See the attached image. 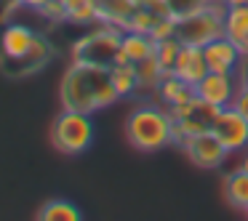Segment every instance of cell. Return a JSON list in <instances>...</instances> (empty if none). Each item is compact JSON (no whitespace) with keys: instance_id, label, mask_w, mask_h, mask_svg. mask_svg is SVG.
<instances>
[{"instance_id":"10","label":"cell","mask_w":248,"mask_h":221,"mask_svg":"<svg viewBox=\"0 0 248 221\" xmlns=\"http://www.w3.org/2000/svg\"><path fill=\"white\" fill-rule=\"evenodd\" d=\"M35 40H38V32H35L32 27L19 24V22L6 24L3 32H0V56H3V67L22 61L24 56L32 51Z\"/></svg>"},{"instance_id":"26","label":"cell","mask_w":248,"mask_h":221,"mask_svg":"<svg viewBox=\"0 0 248 221\" xmlns=\"http://www.w3.org/2000/svg\"><path fill=\"white\" fill-rule=\"evenodd\" d=\"M16 3H19V6H24V8H32V11H40L48 0H16Z\"/></svg>"},{"instance_id":"29","label":"cell","mask_w":248,"mask_h":221,"mask_svg":"<svg viewBox=\"0 0 248 221\" xmlns=\"http://www.w3.org/2000/svg\"><path fill=\"white\" fill-rule=\"evenodd\" d=\"M237 45H240V54H243V59H248V35H246V38H243Z\"/></svg>"},{"instance_id":"9","label":"cell","mask_w":248,"mask_h":221,"mask_svg":"<svg viewBox=\"0 0 248 221\" xmlns=\"http://www.w3.org/2000/svg\"><path fill=\"white\" fill-rule=\"evenodd\" d=\"M237 88H240V80L232 72H208L203 80L195 83V96L203 99L205 104L221 109L230 107L237 96Z\"/></svg>"},{"instance_id":"2","label":"cell","mask_w":248,"mask_h":221,"mask_svg":"<svg viewBox=\"0 0 248 221\" xmlns=\"http://www.w3.org/2000/svg\"><path fill=\"white\" fill-rule=\"evenodd\" d=\"M125 139L139 152H160L173 144V118L163 104H139L125 120Z\"/></svg>"},{"instance_id":"4","label":"cell","mask_w":248,"mask_h":221,"mask_svg":"<svg viewBox=\"0 0 248 221\" xmlns=\"http://www.w3.org/2000/svg\"><path fill=\"white\" fill-rule=\"evenodd\" d=\"M51 144L62 155H83L93 144V120L86 112L62 109L51 125Z\"/></svg>"},{"instance_id":"30","label":"cell","mask_w":248,"mask_h":221,"mask_svg":"<svg viewBox=\"0 0 248 221\" xmlns=\"http://www.w3.org/2000/svg\"><path fill=\"white\" fill-rule=\"evenodd\" d=\"M224 6H243V3H248V0H221Z\"/></svg>"},{"instance_id":"20","label":"cell","mask_w":248,"mask_h":221,"mask_svg":"<svg viewBox=\"0 0 248 221\" xmlns=\"http://www.w3.org/2000/svg\"><path fill=\"white\" fill-rule=\"evenodd\" d=\"M224 35L235 43H240L248 35V3L243 6H227L224 11Z\"/></svg>"},{"instance_id":"27","label":"cell","mask_w":248,"mask_h":221,"mask_svg":"<svg viewBox=\"0 0 248 221\" xmlns=\"http://www.w3.org/2000/svg\"><path fill=\"white\" fill-rule=\"evenodd\" d=\"M237 80H240L243 88H248V59H243L240 70H237Z\"/></svg>"},{"instance_id":"19","label":"cell","mask_w":248,"mask_h":221,"mask_svg":"<svg viewBox=\"0 0 248 221\" xmlns=\"http://www.w3.org/2000/svg\"><path fill=\"white\" fill-rule=\"evenodd\" d=\"M40 221H80L83 210L70 200H48L43 208L38 210Z\"/></svg>"},{"instance_id":"12","label":"cell","mask_w":248,"mask_h":221,"mask_svg":"<svg viewBox=\"0 0 248 221\" xmlns=\"http://www.w3.org/2000/svg\"><path fill=\"white\" fill-rule=\"evenodd\" d=\"M173 75L182 77L184 83L195 88V83L203 80L208 75V64H205V56H203V48L198 45H184L182 43V51L176 56V64H173Z\"/></svg>"},{"instance_id":"28","label":"cell","mask_w":248,"mask_h":221,"mask_svg":"<svg viewBox=\"0 0 248 221\" xmlns=\"http://www.w3.org/2000/svg\"><path fill=\"white\" fill-rule=\"evenodd\" d=\"M237 168L248 173V147H246V149H243V155H240V165H237Z\"/></svg>"},{"instance_id":"24","label":"cell","mask_w":248,"mask_h":221,"mask_svg":"<svg viewBox=\"0 0 248 221\" xmlns=\"http://www.w3.org/2000/svg\"><path fill=\"white\" fill-rule=\"evenodd\" d=\"M232 107L248 118V88H243V86L237 88V96H235V102H232Z\"/></svg>"},{"instance_id":"25","label":"cell","mask_w":248,"mask_h":221,"mask_svg":"<svg viewBox=\"0 0 248 221\" xmlns=\"http://www.w3.org/2000/svg\"><path fill=\"white\" fill-rule=\"evenodd\" d=\"M205 3H211V0H171L173 11H187V8H195V6H205Z\"/></svg>"},{"instance_id":"14","label":"cell","mask_w":248,"mask_h":221,"mask_svg":"<svg viewBox=\"0 0 248 221\" xmlns=\"http://www.w3.org/2000/svg\"><path fill=\"white\" fill-rule=\"evenodd\" d=\"M152 54H155V40H152L150 35L125 29L123 43H120V54L115 61H134V64H139L141 59H147V56H152Z\"/></svg>"},{"instance_id":"6","label":"cell","mask_w":248,"mask_h":221,"mask_svg":"<svg viewBox=\"0 0 248 221\" xmlns=\"http://www.w3.org/2000/svg\"><path fill=\"white\" fill-rule=\"evenodd\" d=\"M168 112H171V118H173V144H179V141L187 139V136L211 131L216 107H211L203 99L192 96V99H187V102L176 104V107H168Z\"/></svg>"},{"instance_id":"8","label":"cell","mask_w":248,"mask_h":221,"mask_svg":"<svg viewBox=\"0 0 248 221\" xmlns=\"http://www.w3.org/2000/svg\"><path fill=\"white\" fill-rule=\"evenodd\" d=\"M179 149L187 155V160L198 168H219L221 162L227 160L230 152L224 149L219 139H216L214 131H203V133H195V136H187V139L179 141Z\"/></svg>"},{"instance_id":"23","label":"cell","mask_w":248,"mask_h":221,"mask_svg":"<svg viewBox=\"0 0 248 221\" xmlns=\"http://www.w3.org/2000/svg\"><path fill=\"white\" fill-rule=\"evenodd\" d=\"M38 14L46 19H51V22H64V3H62V0H48Z\"/></svg>"},{"instance_id":"15","label":"cell","mask_w":248,"mask_h":221,"mask_svg":"<svg viewBox=\"0 0 248 221\" xmlns=\"http://www.w3.org/2000/svg\"><path fill=\"white\" fill-rule=\"evenodd\" d=\"M221 194H224L230 208L246 213V208H248V173L240 171V168L230 171L224 176V181H221Z\"/></svg>"},{"instance_id":"21","label":"cell","mask_w":248,"mask_h":221,"mask_svg":"<svg viewBox=\"0 0 248 221\" xmlns=\"http://www.w3.org/2000/svg\"><path fill=\"white\" fill-rule=\"evenodd\" d=\"M163 75H166V70L160 67V61H157V56H147V59H141L139 64H136V77H139V91H155L157 86H160Z\"/></svg>"},{"instance_id":"3","label":"cell","mask_w":248,"mask_h":221,"mask_svg":"<svg viewBox=\"0 0 248 221\" xmlns=\"http://www.w3.org/2000/svg\"><path fill=\"white\" fill-rule=\"evenodd\" d=\"M224 11L227 6L221 0H211L205 6H195L187 11L173 14L176 19V40L184 45H208L211 40L224 35Z\"/></svg>"},{"instance_id":"17","label":"cell","mask_w":248,"mask_h":221,"mask_svg":"<svg viewBox=\"0 0 248 221\" xmlns=\"http://www.w3.org/2000/svg\"><path fill=\"white\" fill-rule=\"evenodd\" d=\"M136 11V0H99V22L125 29Z\"/></svg>"},{"instance_id":"11","label":"cell","mask_w":248,"mask_h":221,"mask_svg":"<svg viewBox=\"0 0 248 221\" xmlns=\"http://www.w3.org/2000/svg\"><path fill=\"white\" fill-rule=\"evenodd\" d=\"M203 56H205V64H208V72H232V75H237V70L243 64L240 45L235 40H230L227 35L203 45Z\"/></svg>"},{"instance_id":"16","label":"cell","mask_w":248,"mask_h":221,"mask_svg":"<svg viewBox=\"0 0 248 221\" xmlns=\"http://www.w3.org/2000/svg\"><path fill=\"white\" fill-rule=\"evenodd\" d=\"M157 99L163 102V107H176V104L187 102V99L195 96V88L189 83H184L182 77H176L173 72H166L160 80V86L155 88Z\"/></svg>"},{"instance_id":"5","label":"cell","mask_w":248,"mask_h":221,"mask_svg":"<svg viewBox=\"0 0 248 221\" xmlns=\"http://www.w3.org/2000/svg\"><path fill=\"white\" fill-rule=\"evenodd\" d=\"M123 32L125 29L115 27V24L99 22L96 29H91V32H86L83 38L75 40V45H72V59L88 61V64L112 67L115 59H118V54H120Z\"/></svg>"},{"instance_id":"13","label":"cell","mask_w":248,"mask_h":221,"mask_svg":"<svg viewBox=\"0 0 248 221\" xmlns=\"http://www.w3.org/2000/svg\"><path fill=\"white\" fill-rule=\"evenodd\" d=\"M51 56H54V48H51L48 38L38 35V40H35L32 51H30V54L24 56L22 61H16V64H6L3 70H6L8 75H14V77H24V75H32V72L43 70V67L51 61Z\"/></svg>"},{"instance_id":"31","label":"cell","mask_w":248,"mask_h":221,"mask_svg":"<svg viewBox=\"0 0 248 221\" xmlns=\"http://www.w3.org/2000/svg\"><path fill=\"white\" fill-rule=\"evenodd\" d=\"M246 216H248V208H246Z\"/></svg>"},{"instance_id":"18","label":"cell","mask_w":248,"mask_h":221,"mask_svg":"<svg viewBox=\"0 0 248 221\" xmlns=\"http://www.w3.org/2000/svg\"><path fill=\"white\" fill-rule=\"evenodd\" d=\"M109 72H112V83H115V91H118L120 99H128L139 91V77H136L134 61H115L109 67Z\"/></svg>"},{"instance_id":"22","label":"cell","mask_w":248,"mask_h":221,"mask_svg":"<svg viewBox=\"0 0 248 221\" xmlns=\"http://www.w3.org/2000/svg\"><path fill=\"white\" fill-rule=\"evenodd\" d=\"M179 51H182V43H179L176 38H168V40L155 43V56H157V61H160V67L166 72H173V64H176Z\"/></svg>"},{"instance_id":"7","label":"cell","mask_w":248,"mask_h":221,"mask_svg":"<svg viewBox=\"0 0 248 221\" xmlns=\"http://www.w3.org/2000/svg\"><path fill=\"white\" fill-rule=\"evenodd\" d=\"M211 131L216 133V139L224 144V149L230 155L235 152H243L248 147V118L240 115L235 107H221L216 109L214 123H211Z\"/></svg>"},{"instance_id":"1","label":"cell","mask_w":248,"mask_h":221,"mask_svg":"<svg viewBox=\"0 0 248 221\" xmlns=\"http://www.w3.org/2000/svg\"><path fill=\"white\" fill-rule=\"evenodd\" d=\"M118 99L120 96L115 91L109 67L72 59V64L62 75V83H59L62 109H75V112L93 115L99 109H107Z\"/></svg>"}]
</instances>
